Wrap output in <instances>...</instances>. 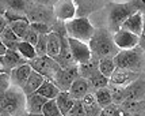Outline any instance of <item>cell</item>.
Masks as SVG:
<instances>
[{
	"label": "cell",
	"mask_w": 145,
	"mask_h": 116,
	"mask_svg": "<svg viewBox=\"0 0 145 116\" xmlns=\"http://www.w3.org/2000/svg\"><path fill=\"white\" fill-rule=\"evenodd\" d=\"M1 111L11 116H26V94L22 87L11 86L8 90L0 96ZM0 111V112H1Z\"/></svg>",
	"instance_id": "6da1fadb"
},
{
	"label": "cell",
	"mask_w": 145,
	"mask_h": 116,
	"mask_svg": "<svg viewBox=\"0 0 145 116\" xmlns=\"http://www.w3.org/2000/svg\"><path fill=\"white\" fill-rule=\"evenodd\" d=\"M89 48L92 55L98 56L99 59H105V58H115L120 49L118 46L115 45L114 38L110 36V33L107 30H96L94 34V37L91 38V41L88 42Z\"/></svg>",
	"instance_id": "7a4b0ae2"
},
{
	"label": "cell",
	"mask_w": 145,
	"mask_h": 116,
	"mask_svg": "<svg viewBox=\"0 0 145 116\" xmlns=\"http://www.w3.org/2000/svg\"><path fill=\"white\" fill-rule=\"evenodd\" d=\"M64 27H65V33H67L68 37L80 40V41L87 42V44L91 41V38L94 37L95 32H96L94 25L86 17H79V18L67 21Z\"/></svg>",
	"instance_id": "3957f363"
},
{
	"label": "cell",
	"mask_w": 145,
	"mask_h": 116,
	"mask_svg": "<svg viewBox=\"0 0 145 116\" xmlns=\"http://www.w3.org/2000/svg\"><path fill=\"white\" fill-rule=\"evenodd\" d=\"M137 13V8L134 7L132 1H121L113 3L108 10V29L111 32H118L125 21Z\"/></svg>",
	"instance_id": "277c9868"
},
{
	"label": "cell",
	"mask_w": 145,
	"mask_h": 116,
	"mask_svg": "<svg viewBox=\"0 0 145 116\" xmlns=\"http://www.w3.org/2000/svg\"><path fill=\"white\" fill-rule=\"evenodd\" d=\"M29 64L31 66V68L34 71L39 72L42 77H45L49 81H54L57 77V74L63 70L61 66L57 63L56 60L48 55L45 56H37L35 59H33L29 62Z\"/></svg>",
	"instance_id": "5b68a950"
},
{
	"label": "cell",
	"mask_w": 145,
	"mask_h": 116,
	"mask_svg": "<svg viewBox=\"0 0 145 116\" xmlns=\"http://www.w3.org/2000/svg\"><path fill=\"white\" fill-rule=\"evenodd\" d=\"M114 62L117 64V68L130 71L138 70L142 62V49L134 48L129 51H120V53L114 58Z\"/></svg>",
	"instance_id": "8992f818"
},
{
	"label": "cell",
	"mask_w": 145,
	"mask_h": 116,
	"mask_svg": "<svg viewBox=\"0 0 145 116\" xmlns=\"http://www.w3.org/2000/svg\"><path fill=\"white\" fill-rule=\"evenodd\" d=\"M68 42H69L71 52H72V56H73L76 64H83L92 58L91 48L87 42H83L76 38H71V37H68Z\"/></svg>",
	"instance_id": "52a82bcc"
},
{
	"label": "cell",
	"mask_w": 145,
	"mask_h": 116,
	"mask_svg": "<svg viewBox=\"0 0 145 116\" xmlns=\"http://www.w3.org/2000/svg\"><path fill=\"white\" fill-rule=\"evenodd\" d=\"M115 45L118 46L120 51H129L134 49L140 45V37L133 34L132 32H127L125 29H120L118 32L114 33L113 36Z\"/></svg>",
	"instance_id": "ba28073f"
},
{
	"label": "cell",
	"mask_w": 145,
	"mask_h": 116,
	"mask_svg": "<svg viewBox=\"0 0 145 116\" xmlns=\"http://www.w3.org/2000/svg\"><path fill=\"white\" fill-rule=\"evenodd\" d=\"M79 77V66H72L68 68H63L57 74L56 79L53 81L56 86L61 91H69V87L75 82V79Z\"/></svg>",
	"instance_id": "9c48e42d"
},
{
	"label": "cell",
	"mask_w": 145,
	"mask_h": 116,
	"mask_svg": "<svg viewBox=\"0 0 145 116\" xmlns=\"http://www.w3.org/2000/svg\"><path fill=\"white\" fill-rule=\"evenodd\" d=\"M53 14L60 21H71L76 15V4L73 0H57L53 6Z\"/></svg>",
	"instance_id": "30bf717a"
},
{
	"label": "cell",
	"mask_w": 145,
	"mask_h": 116,
	"mask_svg": "<svg viewBox=\"0 0 145 116\" xmlns=\"http://www.w3.org/2000/svg\"><path fill=\"white\" fill-rule=\"evenodd\" d=\"M138 79V72L130 70H122V68H117L113 72V75L110 77V84L117 85L121 87H127L129 85L136 82Z\"/></svg>",
	"instance_id": "8fae6325"
},
{
	"label": "cell",
	"mask_w": 145,
	"mask_h": 116,
	"mask_svg": "<svg viewBox=\"0 0 145 116\" xmlns=\"http://www.w3.org/2000/svg\"><path fill=\"white\" fill-rule=\"evenodd\" d=\"M27 19L30 23L34 22H42V23H49L52 18V11L48 10L46 6H41V4H33L29 10H27Z\"/></svg>",
	"instance_id": "7c38bea8"
},
{
	"label": "cell",
	"mask_w": 145,
	"mask_h": 116,
	"mask_svg": "<svg viewBox=\"0 0 145 116\" xmlns=\"http://www.w3.org/2000/svg\"><path fill=\"white\" fill-rule=\"evenodd\" d=\"M54 60L61 66V68H68V67H72V66H76V62L73 60V56H72V52H71L69 48L68 36L61 34V51H60V55L57 58H54Z\"/></svg>",
	"instance_id": "4fadbf2b"
},
{
	"label": "cell",
	"mask_w": 145,
	"mask_h": 116,
	"mask_svg": "<svg viewBox=\"0 0 145 116\" xmlns=\"http://www.w3.org/2000/svg\"><path fill=\"white\" fill-rule=\"evenodd\" d=\"M121 29H125L127 32H132L133 34L141 37L142 30H144V15H142V13L137 11L136 14H133L132 17H129Z\"/></svg>",
	"instance_id": "5bb4252c"
},
{
	"label": "cell",
	"mask_w": 145,
	"mask_h": 116,
	"mask_svg": "<svg viewBox=\"0 0 145 116\" xmlns=\"http://www.w3.org/2000/svg\"><path fill=\"white\" fill-rule=\"evenodd\" d=\"M125 101H137L142 103L145 101V81L137 79L136 82L129 85L126 87V100ZM123 101V103H125Z\"/></svg>",
	"instance_id": "9a60e30c"
},
{
	"label": "cell",
	"mask_w": 145,
	"mask_h": 116,
	"mask_svg": "<svg viewBox=\"0 0 145 116\" xmlns=\"http://www.w3.org/2000/svg\"><path fill=\"white\" fill-rule=\"evenodd\" d=\"M31 71H33V68L29 63H26V64H23V66H19L16 68L11 70V72H10L11 84H12L14 86H18V87H23V85H25V82L27 81L29 75L31 74Z\"/></svg>",
	"instance_id": "2e32d148"
},
{
	"label": "cell",
	"mask_w": 145,
	"mask_h": 116,
	"mask_svg": "<svg viewBox=\"0 0 145 116\" xmlns=\"http://www.w3.org/2000/svg\"><path fill=\"white\" fill-rule=\"evenodd\" d=\"M89 91V84L88 79L83 77H77L75 82L69 87V94L73 100H83L84 97L88 94Z\"/></svg>",
	"instance_id": "e0dca14e"
},
{
	"label": "cell",
	"mask_w": 145,
	"mask_h": 116,
	"mask_svg": "<svg viewBox=\"0 0 145 116\" xmlns=\"http://www.w3.org/2000/svg\"><path fill=\"white\" fill-rule=\"evenodd\" d=\"M48 103V98L35 93L26 96V111L27 113H42L44 105Z\"/></svg>",
	"instance_id": "ac0fdd59"
},
{
	"label": "cell",
	"mask_w": 145,
	"mask_h": 116,
	"mask_svg": "<svg viewBox=\"0 0 145 116\" xmlns=\"http://www.w3.org/2000/svg\"><path fill=\"white\" fill-rule=\"evenodd\" d=\"M45 79H46V78L42 77L39 72L33 70L31 74H30L29 78H27V81H26L25 85H23L22 90L25 91L26 96H29V94H31V93H35V91L39 89V86L45 82Z\"/></svg>",
	"instance_id": "d6986e66"
},
{
	"label": "cell",
	"mask_w": 145,
	"mask_h": 116,
	"mask_svg": "<svg viewBox=\"0 0 145 116\" xmlns=\"http://www.w3.org/2000/svg\"><path fill=\"white\" fill-rule=\"evenodd\" d=\"M61 51V34L52 32L48 34V52L46 55L50 58H57Z\"/></svg>",
	"instance_id": "ffe728a7"
},
{
	"label": "cell",
	"mask_w": 145,
	"mask_h": 116,
	"mask_svg": "<svg viewBox=\"0 0 145 116\" xmlns=\"http://www.w3.org/2000/svg\"><path fill=\"white\" fill-rule=\"evenodd\" d=\"M54 100H56L57 105H58V109H60L63 116H68L69 111L72 109V107L75 105V101H76V100H73L71 97L69 91H61Z\"/></svg>",
	"instance_id": "44dd1931"
},
{
	"label": "cell",
	"mask_w": 145,
	"mask_h": 116,
	"mask_svg": "<svg viewBox=\"0 0 145 116\" xmlns=\"http://www.w3.org/2000/svg\"><path fill=\"white\" fill-rule=\"evenodd\" d=\"M83 107H84V111H86V116H99L102 112L101 105L96 103L95 100V96L92 93H88L87 96L82 100Z\"/></svg>",
	"instance_id": "7402d4cb"
},
{
	"label": "cell",
	"mask_w": 145,
	"mask_h": 116,
	"mask_svg": "<svg viewBox=\"0 0 145 116\" xmlns=\"http://www.w3.org/2000/svg\"><path fill=\"white\" fill-rule=\"evenodd\" d=\"M3 58H4V62H6L7 67L10 70H14V68H16L19 66H23L26 63H29L18 51H12V49H7L6 55Z\"/></svg>",
	"instance_id": "603a6c76"
},
{
	"label": "cell",
	"mask_w": 145,
	"mask_h": 116,
	"mask_svg": "<svg viewBox=\"0 0 145 116\" xmlns=\"http://www.w3.org/2000/svg\"><path fill=\"white\" fill-rule=\"evenodd\" d=\"M37 93L41 94V96H44L45 98H48V100H54V98L61 93V90L57 87L56 84H54L53 81L45 79V82L39 86V89L37 90Z\"/></svg>",
	"instance_id": "cb8c5ba5"
},
{
	"label": "cell",
	"mask_w": 145,
	"mask_h": 116,
	"mask_svg": "<svg viewBox=\"0 0 145 116\" xmlns=\"http://www.w3.org/2000/svg\"><path fill=\"white\" fill-rule=\"evenodd\" d=\"M77 66H79V77H83L86 79H88L91 75H94L95 72L99 71V60H96L94 56L89 59L88 62Z\"/></svg>",
	"instance_id": "d4e9b609"
},
{
	"label": "cell",
	"mask_w": 145,
	"mask_h": 116,
	"mask_svg": "<svg viewBox=\"0 0 145 116\" xmlns=\"http://www.w3.org/2000/svg\"><path fill=\"white\" fill-rule=\"evenodd\" d=\"M0 38H1V41H3V44L6 45L7 49H12V51H16L19 41H22V40L19 38L18 36L11 30L10 26H7L6 30L0 34Z\"/></svg>",
	"instance_id": "484cf974"
},
{
	"label": "cell",
	"mask_w": 145,
	"mask_h": 116,
	"mask_svg": "<svg viewBox=\"0 0 145 116\" xmlns=\"http://www.w3.org/2000/svg\"><path fill=\"white\" fill-rule=\"evenodd\" d=\"M3 1L6 4L7 10H12V11L25 14V15L27 13V10L33 6L31 3H30V0H3Z\"/></svg>",
	"instance_id": "4316f807"
},
{
	"label": "cell",
	"mask_w": 145,
	"mask_h": 116,
	"mask_svg": "<svg viewBox=\"0 0 145 116\" xmlns=\"http://www.w3.org/2000/svg\"><path fill=\"white\" fill-rule=\"evenodd\" d=\"M88 84H89V89H92L94 91L103 89V87H107L110 84V79L107 77H105L102 72H95L94 75H91L88 78Z\"/></svg>",
	"instance_id": "83f0119b"
},
{
	"label": "cell",
	"mask_w": 145,
	"mask_h": 116,
	"mask_svg": "<svg viewBox=\"0 0 145 116\" xmlns=\"http://www.w3.org/2000/svg\"><path fill=\"white\" fill-rule=\"evenodd\" d=\"M94 96H95L96 103L101 105L102 109L113 104V97H111V91H110V89H108V86L107 87H103V89L96 90L94 93Z\"/></svg>",
	"instance_id": "f1b7e54d"
},
{
	"label": "cell",
	"mask_w": 145,
	"mask_h": 116,
	"mask_svg": "<svg viewBox=\"0 0 145 116\" xmlns=\"http://www.w3.org/2000/svg\"><path fill=\"white\" fill-rule=\"evenodd\" d=\"M8 26L11 27V30H12L20 40H23V37H25L26 34H27V32L30 30V22H29V19L15 21V22L8 23Z\"/></svg>",
	"instance_id": "f546056e"
},
{
	"label": "cell",
	"mask_w": 145,
	"mask_h": 116,
	"mask_svg": "<svg viewBox=\"0 0 145 116\" xmlns=\"http://www.w3.org/2000/svg\"><path fill=\"white\" fill-rule=\"evenodd\" d=\"M16 51H18L19 53H20V55L27 60V62H30V60H33V59L37 58V52H35L34 45L29 44V42H26V41H23V40H22V41H19Z\"/></svg>",
	"instance_id": "4dcf8cb0"
},
{
	"label": "cell",
	"mask_w": 145,
	"mask_h": 116,
	"mask_svg": "<svg viewBox=\"0 0 145 116\" xmlns=\"http://www.w3.org/2000/svg\"><path fill=\"white\" fill-rule=\"evenodd\" d=\"M115 70H117V64H115L113 58L99 59V72H102L105 77H107L110 79V77L113 75V72Z\"/></svg>",
	"instance_id": "1f68e13d"
},
{
	"label": "cell",
	"mask_w": 145,
	"mask_h": 116,
	"mask_svg": "<svg viewBox=\"0 0 145 116\" xmlns=\"http://www.w3.org/2000/svg\"><path fill=\"white\" fill-rule=\"evenodd\" d=\"M108 89L111 91V97H113V103L120 105V104H123V101L126 100V87H121V86H117V85H111L108 84Z\"/></svg>",
	"instance_id": "d6a6232c"
},
{
	"label": "cell",
	"mask_w": 145,
	"mask_h": 116,
	"mask_svg": "<svg viewBox=\"0 0 145 116\" xmlns=\"http://www.w3.org/2000/svg\"><path fill=\"white\" fill-rule=\"evenodd\" d=\"M42 115L44 116H63L61 112L58 109L56 100H48V103L44 105L42 108Z\"/></svg>",
	"instance_id": "836d02e7"
},
{
	"label": "cell",
	"mask_w": 145,
	"mask_h": 116,
	"mask_svg": "<svg viewBox=\"0 0 145 116\" xmlns=\"http://www.w3.org/2000/svg\"><path fill=\"white\" fill-rule=\"evenodd\" d=\"M37 56H45L48 52V36L46 34H39V40H38L37 45L34 46Z\"/></svg>",
	"instance_id": "e575fe53"
},
{
	"label": "cell",
	"mask_w": 145,
	"mask_h": 116,
	"mask_svg": "<svg viewBox=\"0 0 145 116\" xmlns=\"http://www.w3.org/2000/svg\"><path fill=\"white\" fill-rule=\"evenodd\" d=\"M30 29H33L35 33L38 34H49V33L53 32V27H52L49 23H42V22H34V23H30Z\"/></svg>",
	"instance_id": "d590c367"
},
{
	"label": "cell",
	"mask_w": 145,
	"mask_h": 116,
	"mask_svg": "<svg viewBox=\"0 0 145 116\" xmlns=\"http://www.w3.org/2000/svg\"><path fill=\"white\" fill-rule=\"evenodd\" d=\"M11 86H12V84H11L10 74H0V96L4 94Z\"/></svg>",
	"instance_id": "8d00e7d4"
},
{
	"label": "cell",
	"mask_w": 145,
	"mask_h": 116,
	"mask_svg": "<svg viewBox=\"0 0 145 116\" xmlns=\"http://www.w3.org/2000/svg\"><path fill=\"white\" fill-rule=\"evenodd\" d=\"M4 18L7 19L8 23L15 22V21H20V19H27V17H26L25 14L16 13V11H12V10H7L6 14H4Z\"/></svg>",
	"instance_id": "74e56055"
},
{
	"label": "cell",
	"mask_w": 145,
	"mask_h": 116,
	"mask_svg": "<svg viewBox=\"0 0 145 116\" xmlns=\"http://www.w3.org/2000/svg\"><path fill=\"white\" fill-rule=\"evenodd\" d=\"M68 116H86V111H84V107H83L82 100H76L75 105L72 107V109L69 111Z\"/></svg>",
	"instance_id": "f35d334b"
},
{
	"label": "cell",
	"mask_w": 145,
	"mask_h": 116,
	"mask_svg": "<svg viewBox=\"0 0 145 116\" xmlns=\"http://www.w3.org/2000/svg\"><path fill=\"white\" fill-rule=\"evenodd\" d=\"M120 108H118V105L117 104H111V105H108L106 108H103L101 112V115L99 116H117L120 113Z\"/></svg>",
	"instance_id": "ab89813d"
},
{
	"label": "cell",
	"mask_w": 145,
	"mask_h": 116,
	"mask_svg": "<svg viewBox=\"0 0 145 116\" xmlns=\"http://www.w3.org/2000/svg\"><path fill=\"white\" fill-rule=\"evenodd\" d=\"M38 40H39V34L35 33L33 29H30V30L27 32V34L23 37V41H26V42H29V44H31V45H34V46L37 45Z\"/></svg>",
	"instance_id": "60d3db41"
},
{
	"label": "cell",
	"mask_w": 145,
	"mask_h": 116,
	"mask_svg": "<svg viewBox=\"0 0 145 116\" xmlns=\"http://www.w3.org/2000/svg\"><path fill=\"white\" fill-rule=\"evenodd\" d=\"M132 3L137 8V11L145 13V0H132Z\"/></svg>",
	"instance_id": "b9f144b4"
},
{
	"label": "cell",
	"mask_w": 145,
	"mask_h": 116,
	"mask_svg": "<svg viewBox=\"0 0 145 116\" xmlns=\"http://www.w3.org/2000/svg\"><path fill=\"white\" fill-rule=\"evenodd\" d=\"M11 70L7 67L6 62H4V58L3 56H0V74H10Z\"/></svg>",
	"instance_id": "7bdbcfd3"
},
{
	"label": "cell",
	"mask_w": 145,
	"mask_h": 116,
	"mask_svg": "<svg viewBox=\"0 0 145 116\" xmlns=\"http://www.w3.org/2000/svg\"><path fill=\"white\" fill-rule=\"evenodd\" d=\"M7 26H8V22H7V19L4 18V15H0V34L6 30Z\"/></svg>",
	"instance_id": "ee69618b"
},
{
	"label": "cell",
	"mask_w": 145,
	"mask_h": 116,
	"mask_svg": "<svg viewBox=\"0 0 145 116\" xmlns=\"http://www.w3.org/2000/svg\"><path fill=\"white\" fill-rule=\"evenodd\" d=\"M140 46H141L142 51H145V15H144V30H142V34L140 37Z\"/></svg>",
	"instance_id": "f6af8a7d"
},
{
	"label": "cell",
	"mask_w": 145,
	"mask_h": 116,
	"mask_svg": "<svg viewBox=\"0 0 145 116\" xmlns=\"http://www.w3.org/2000/svg\"><path fill=\"white\" fill-rule=\"evenodd\" d=\"M35 1H37V3H39V4H41V6H52V4H53V6H54V3H56L57 0H35Z\"/></svg>",
	"instance_id": "bcb514c9"
},
{
	"label": "cell",
	"mask_w": 145,
	"mask_h": 116,
	"mask_svg": "<svg viewBox=\"0 0 145 116\" xmlns=\"http://www.w3.org/2000/svg\"><path fill=\"white\" fill-rule=\"evenodd\" d=\"M6 52H7V48H6V45L3 44L1 38H0V56H4V55H6Z\"/></svg>",
	"instance_id": "7dc6e473"
},
{
	"label": "cell",
	"mask_w": 145,
	"mask_h": 116,
	"mask_svg": "<svg viewBox=\"0 0 145 116\" xmlns=\"http://www.w3.org/2000/svg\"><path fill=\"white\" fill-rule=\"evenodd\" d=\"M6 11H7V7H6V4H4V1L0 0V15H4Z\"/></svg>",
	"instance_id": "c3c4849f"
},
{
	"label": "cell",
	"mask_w": 145,
	"mask_h": 116,
	"mask_svg": "<svg viewBox=\"0 0 145 116\" xmlns=\"http://www.w3.org/2000/svg\"><path fill=\"white\" fill-rule=\"evenodd\" d=\"M26 116H44L42 113H27Z\"/></svg>",
	"instance_id": "681fc988"
},
{
	"label": "cell",
	"mask_w": 145,
	"mask_h": 116,
	"mask_svg": "<svg viewBox=\"0 0 145 116\" xmlns=\"http://www.w3.org/2000/svg\"><path fill=\"white\" fill-rule=\"evenodd\" d=\"M117 116H127V115L125 113V112H123V111H120V113H118Z\"/></svg>",
	"instance_id": "f907efd6"
},
{
	"label": "cell",
	"mask_w": 145,
	"mask_h": 116,
	"mask_svg": "<svg viewBox=\"0 0 145 116\" xmlns=\"http://www.w3.org/2000/svg\"><path fill=\"white\" fill-rule=\"evenodd\" d=\"M0 116H11V115H8V113H6V112L1 111V112H0Z\"/></svg>",
	"instance_id": "816d5d0a"
},
{
	"label": "cell",
	"mask_w": 145,
	"mask_h": 116,
	"mask_svg": "<svg viewBox=\"0 0 145 116\" xmlns=\"http://www.w3.org/2000/svg\"><path fill=\"white\" fill-rule=\"evenodd\" d=\"M91 3H96V1H99V0H89Z\"/></svg>",
	"instance_id": "f5cc1de1"
},
{
	"label": "cell",
	"mask_w": 145,
	"mask_h": 116,
	"mask_svg": "<svg viewBox=\"0 0 145 116\" xmlns=\"http://www.w3.org/2000/svg\"><path fill=\"white\" fill-rule=\"evenodd\" d=\"M0 111H1V105H0Z\"/></svg>",
	"instance_id": "db71d44e"
}]
</instances>
